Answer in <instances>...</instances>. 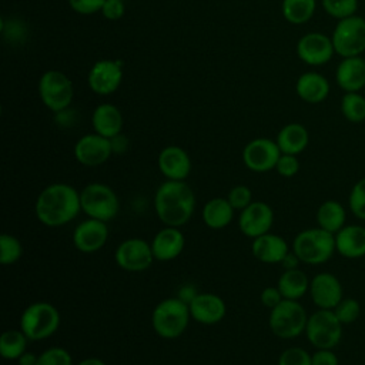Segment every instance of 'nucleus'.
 Returning a JSON list of instances; mask_svg holds the SVG:
<instances>
[{"mask_svg": "<svg viewBox=\"0 0 365 365\" xmlns=\"http://www.w3.org/2000/svg\"><path fill=\"white\" fill-rule=\"evenodd\" d=\"M80 211V191L67 182H53L44 187L34 202L37 220L50 228L68 224Z\"/></svg>", "mask_w": 365, "mask_h": 365, "instance_id": "1", "label": "nucleus"}, {"mask_svg": "<svg viewBox=\"0 0 365 365\" xmlns=\"http://www.w3.org/2000/svg\"><path fill=\"white\" fill-rule=\"evenodd\" d=\"M195 194L185 181L165 180L154 194V211L158 220L168 227L181 228L192 217Z\"/></svg>", "mask_w": 365, "mask_h": 365, "instance_id": "2", "label": "nucleus"}, {"mask_svg": "<svg viewBox=\"0 0 365 365\" xmlns=\"http://www.w3.org/2000/svg\"><path fill=\"white\" fill-rule=\"evenodd\" d=\"M191 319L188 304L178 297L160 301L151 312L154 332L163 339H175L184 334Z\"/></svg>", "mask_w": 365, "mask_h": 365, "instance_id": "3", "label": "nucleus"}, {"mask_svg": "<svg viewBox=\"0 0 365 365\" xmlns=\"http://www.w3.org/2000/svg\"><path fill=\"white\" fill-rule=\"evenodd\" d=\"M291 250L304 264H324L336 251L335 234L325 231L321 227L307 228L295 235Z\"/></svg>", "mask_w": 365, "mask_h": 365, "instance_id": "4", "label": "nucleus"}, {"mask_svg": "<svg viewBox=\"0 0 365 365\" xmlns=\"http://www.w3.org/2000/svg\"><path fill=\"white\" fill-rule=\"evenodd\" d=\"M60 327L58 309L46 301L31 302L24 308L20 317V329L30 341H43L50 338Z\"/></svg>", "mask_w": 365, "mask_h": 365, "instance_id": "5", "label": "nucleus"}, {"mask_svg": "<svg viewBox=\"0 0 365 365\" xmlns=\"http://www.w3.org/2000/svg\"><path fill=\"white\" fill-rule=\"evenodd\" d=\"M81 211L94 220L108 222L120 211V201L115 191L103 182H90L80 191Z\"/></svg>", "mask_w": 365, "mask_h": 365, "instance_id": "6", "label": "nucleus"}, {"mask_svg": "<svg viewBox=\"0 0 365 365\" xmlns=\"http://www.w3.org/2000/svg\"><path fill=\"white\" fill-rule=\"evenodd\" d=\"M308 315L305 308L295 299H282L268 317L271 332L281 339H294L305 332Z\"/></svg>", "mask_w": 365, "mask_h": 365, "instance_id": "7", "label": "nucleus"}, {"mask_svg": "<svg viewBox=\"0 0 365 365\" xmlns=\"http://www.w3.org/2000/svg\"><path fill=\"white\" fill-rule=\"evenodd\" d=\"M307 339L317 349H332L342 338V324L332 309H318L308 317Z\"/></svg>", "mask_w": 365, "mask_h": 365, "instance_id": "8", "label": "nucleus"}, {"mask_svg": "<svg viewBox=\"0 0 365 365\" xmlns=\"http://www.w3.org/2000/svg\"><path fill=\"white\" fill-rule=\"evenodd\" d=\"M331 40L335 53L342 58L361 56L365 51V19L354 14L338 20Z\"/></svg>", "mask_w": 365, "mask_h": 365, "instance_id": "9", "label": "nucleus"}, {"mask_svg": "<svg viewBox=\"0 0 365 365\" xmlns=\"http://www.w3.org/2000/svg\"><path fill=\"white\" fill-rule=\"evenodd\" d=\"M38 94L43 104L53 113L68 108L74 96L71 80L58 70H47L38 81Z\"/></svg>", "mask_w": 365, "mask_h": 365, "instance_id": "10", "label": "nucleus"}, {"mask_svg": "<svg viewBox=\"0 0 365 365\" xmlns=\"http://www.w3.org/2000/svg\"><path fill=\"white\" fill-rule=\"evenodd\" d=\"M115 264L127 272H141L151 267L154 254L151 244L143 238H127L121 241L114 252Z\"/></svg>", "mask_w": 365, "mask_h": 365, "instance_id": "11", "label": "nucleus"}, {"mask_svg": "<svg viewBox=\"0 0 365 365\" xmlns=\"http://www.w3.org/2000/svg\"><path fill=\"white\" fill-rule=\"evenodd\" d=\"M281 154L277 141L267 137H258L245 144L242 150V161L244 165L254 173H267L275 170Z\"/></svg>", "mask_w": 365, "mask_h": 365, "instance_id": "12", "label": "nucleus"}, {"mask_svg": "<svg viewBox=\"0 0 365 365\" xmlns=\"http://www.w3.org/2000/svg\"><path fill=\"white\" fill-rule=\"evenodd\" d=\"M113 154L111 141L97 133L86 134L74 144V157L84 167H98Z\"/></svg>", "mask_w": 365, "mask_h": 365, "instance_id": "13", "label": "nucleus"}, {"mask_svg": "<svg viewBox=\"0 0 365 365\" xmlns=\"http://www.w3.org/2000/svg\"><path fill=\"white\" fill-rule=\"evenodd\" d=\"M274 224V211L264 201H252L248 207L240 211L238 228L248 238H257L269 232Z\"/></svg>", "mask_w": 365, "mask_h": 365, "instance_id": "14", "label": "nucleus"}, {"mask_svg": "<svg viewBox=\"0 0 365 365\" xmlns=\"http://www.w3.org/2000/svg\"><path fill=\"white\" fill-rule=\"evenodd\" d=\"M298 57L308 66H322L335 54L331 37L319 31L304 34L297 43Z\"/></svg>", "mask_w": 365, "mask_h": 365, "instance_id": "15", "label": "nucleus"}, {"mask_svg": "<svg viewBox=\"0 0 365 365\" xmlns=\"http://www.w3.org/2000/svg\"><path fill=\"white\" fill-rule=\"evenodd\" d=\"M123 80V67L120 61L100 60L88 71L87 83L91 91L98 96H110L120 87Z\"/></svg>", "mask_w": 365, "mask_h": 365, "instance_id": "16", "label": "nucleus"}, {"mask_svg": "<svg viewBox=\"0 0 365 365\" xmlns=\"http://www.w3.org/2000/svg\"><path fill=\"white\" fill-rule=\"evenodd\" d=\"M108 240L107 222L88 218L78 222L73 231V245L84 254H93L101 250Z\"/></svg>", "mask_w": 365, "mask_h": 365, "instance_id": "17", "label": "nucleus"}, {"mask_svg": "<svg viewBox=\"0 0 365 365\" xmlns=\"http://www.w3.org/2000/svg\"><path fill=\"white\" fill-rule=\"evenodd\" d=\"M309 295L321 309H334L342 297V285L331 272H319L309 282Z\"/></svg>", "mask_w": 365, "mask_h": 365, "instance_id": "18", "label": "nucleus"}, {"mask_svg": "<svg viewBox=\"0 0 365 365\" xmlns=\"http://www.w3.org/2000/svg\"><path fill=\"white\" fill-rule=\"evenodd\" d=\"M188 308L191 318L202 325L218 324L227 314L224 299L214 292H198Z\"/></svg>", "mask_w": 365, "mask_h": 365, "instance_id": "19", "label": "nucleus"}, {"mask_svg": "<svg viewBox=\"0 0 365 365\" xmlns=\"http://www.w3.org/2000/svg\"><path fill=\"white\" fill-rule=\"evenodd\" d=\"M158 170L165 180L185 181L191 173V158L188 153L178 145H167L158 154Z\"/></svg>", "mask_w": 365, "mask_h": 365, "instance_id": "20", "label": "nucleus"}, {"mask_svg": "<svg viewBox=\"0 0 365 365\" xmlns=\"http://www.w3.org/2000/svg\"><path fill=\"white\" fill-rule=\"evenodd\" d=\"M151 250L154 259L168 262L180 257L185 245V237L178 227L164 225L151 240Z\"/></svg>", "mask_w": 365, "mask_h": 365, "instance_id": "21", "label": "nucleus"}, {"mask_svg": "<svg viewBox=\"0 0 365 365\" xmlns=\"http://www.w3.org/2000/svg\"><path fill=\"white\" fill-rule=\"evenodd\" d=\"M289 251L288 242L281 235L272 232L254 238L251 244L252 255L264 264H281Z\"/></svg>", "mask_w": 365, "mask_h": 365, "instance_id": "22", "label": "nucleus"}, {"mask_svg": "<svg viewBox=\"0 0 365 365\" xmlns=\"http://www.w3.org/2000/svg\"><path fill=\"white\" fill-rule=\"evenodd\" d=\"M338 86L345 91H361L365 87V60L361 56L344 57L335 71Z\"/></svg>", "mask_w": 365, "mask_h": 365, "instance_id": "23", "label": "nucleus"}, {"mask_svg": "<svg viewBox=\"0 0 365 365\" xmlns=\"http://www.w3.org/2000/svg\"><path fill=\"white\" fill-rule=\"evenodd\" d=\"M336 252L345 258L355 259L365 255V227L345 225L335 234Z\"/></svg>", "mask_w": 365, "mask_h": 365, "instance_id": "24", "label": "nucleus"}, {"mask_svg": "<svg viewBox=\"0 0 365 365\" xmlns=\"http://www.w3.org/2000/svg\"><path fill=\"white\" fill-rule=\"evenodd\" d=\"M123 123L124 120H123L121 111L115 106L108 103H103L97 106L91 115V124H93L94 133L107 138H113L118 135L123 130Z\"/></svg>", "mask_w": 365, "mask_h": 365, "instance_id": "25", "label": "nucleus"}, {"mask_svg": "<svg viewBox=\"0 0 365 365\" xmlns=\"http://www.w3.org/2000/svg\"><path fill=\"white\" fill-rule=\"evenodd\" d=\"M295 91L302 101L309 104H318L328 97L329 83L322 74L315 71H307L298 77Z\"/></svg>", "mask_w": 365, "mask_h": 365, "instance_id": "26", "label": "nucleus"}, {"mask_svg": "<svg viewBox=\"0 0 365 365\" xmlns=\"http://www.w3.org/2000/svg\"><path fill=\"white\" fill-rule=\"evenodd\" d=\"M234 212L235 210L232 208L227 197H214L204 204L201 218L208 228L222 230L231 224Z\"/></svg>", "mask_w": 365, "mask_h": 365, "instance_id": "27", "label": "nucleus"}, {"mask_svg": "<svg viewBox=\"0 0 365 365\" xmlns=\"http://www.w3.org/2000/svg\"><path fill=\"white\" fill-rule=\"evenodd\" d=\"M275 141L282 154L298 155L307 148L309 143V134L302 124L289 123L279 130Z\"/></svg>", "mask_w": 365, "mask_h": 365, "instance_id": "28", "label": "nucleus"}, {"mask_svg": "<svg viewBox=\"0 0 365 365\" xmlns=\"http://www.w3.org/2000/svg\"><path fill=\"white\" fill-rule=\"evenodd\" d=\"M309 282L307 274L299 269H284V272L279 275L277 287L281 291L284 299H295L298 301L301 297H304L309 291Z\"/></svg>", "mask_w": 365, "mask_h": 365, "instance_id": "29", "label": "nucleus"}, {"mask_svg": "<svg viewBox=\"0 0 365 365\" xmlns=\"http://www.w3.org/2000/svg\"><path fill=\"white\" fill-rule=\"evenodd\" d=\"M346 211L344 205L335 200L324 201L317 211V222L325 231L336 234L342 227H345Z\"/></svg>", "mask_w": 365, "mask_h": 365, "instance_id": "30", "label": "nucleus"}, {"mask_svg": "<svg viewBox=\"0 0 365 365\" xmlns=\"http://www.w3.org/2000/svg\"><path fill=\"white\" fill-rule=\"evenodd\" d=\"M30 339L21 329H7L0 336V355L4 359H19L27 351Z\"/></svg>", "mask_w": 365, "mask_h": 365, "instance_id": "31", "label": "nucleus"}, {"mask_svg": "<svg viewBox=\"0 0 365 365\" xmlns=\"http://www.w3.org/2000/svg\"><path fill=\"white\" fill-rule=\"evenodd\" d=\"M317 0H282L281 11L291 24H304L315 13Z\"/></svg>", "mask_w": 365, "mask_h": 365, "instance_id": "32", "label": "nucleus"}, {"mask_svg": "<svg viewBox=\"0 0 365 365\" xmlns=\"http://www.w3.org/2000/svg\"><path fill=\"white\" fill-rule=\"evenodd\" d=\"M341 113L351 123L365 120V97L359 91H348L341 98Z\"/></svg>", "mask_w": 365, "mask_h": 365, "instance_id": "33", "label": "nucleus"}, {"mask_svg": "<svg viewBox=\"0 0 365 365\" xmlns=\"http://www.w3.org/2000/svg\"><path fill=\"white\" fill-rule=\"evenodd\" d=\"M23 255V245L13 234L0 235V262L3 265H11L17 262Z\"/></svg>", "mask_w": 365, "mask_h": 365, "instance_id": "34", "label": "nucleus"}, {"mask_svg": "<svg viewBox=\"0 0 365 365\" xmlns=\"http://www.w3.org/2000/svg\"><path fill=\"white\" fill-rule=\"evenodd\" d=\"M324 10L334 19L342 20L356 14L358 0H321Z\"/></svg>", "mask_w": 365, "mask_h": 365, "instance_id": "35", "label": "nucleus"}, {"mask_svg": "<svg viewBox=\"0 0 365 365\" xmlns=\"http://www.w3.org/2000/svg\"><path fill=\"white\" fill-rule=\"evenodd\" d=\"M37 365H73V358L66 348L50 346L38 355Z\"/></svg>", "mask_w": 365, "mask_h": 365, "instance_id": "36", "label": "nucleus"}, {"mask_svg": "<svg viewBox=\"0 0 365 365\" xmlns=\"http://www.w3.org/2000/svg\"><path fill=\"white\" fill-rule=\"evenodd\" d=\"M348 202H349L351 212L356 218L365 220V177L355 182V185L349 192Z\"/></svg>", "mask_w": 365, "mask_h": 365, "instance_id": "37", "label": "nucleus"}, {"mask_svg": "<svg viewBox=\"0 0 365 365\" xmlns=\"http://www.w3.org/2000/svg\"><path fill=\"white\" fill-rule=\"evenodd\" d=\"M342 325L354 322L361 312L359 302L355 298H342L339 304L332 309Z\"/></svg>", "mask_w": 365, "mask_h": 365, "instance_id": "38", "label": "nucleus"}, {"mask_svg": "<svg viewBox=\"0 0 365 365\" xmlns=\"http://www.w3.org/2000/svg\"><path fill=\"white\" fill-rule=\"evenodd\" d=\"M278 365H312V355L299 346H291L281 352Z\"/></svg>", "mask_w": 365, "mask_h": 365, "instance_id": "39", "label": "nucleus"}, {"mask_svg": "<svg viewBox=\"0 0 365 365\" xmlns=\"http://www.w3.org/2000/svg\"><path fill=\"white\" fill-rule=\"evenodd\" d=\"M227 200L230 201V204L232 205V208L235 211H242L245 207H248L254 201L250 187H247L244 184L234 185L230 190V192L227 195Z\"/></svg>", "mask_w": 365, "mask_h": 365, "instance_id": "40", "label": "nucleus"}, {"mask_svg": "<svg viewBox=\"0 0 365 365\" xmlns=\"http://www.w3.org/2000/svg\"><path fill=\"white\" fill-rule=\"evenodd\" d=\"M299 170V161L297 158V155L292 154H281L277 165H275V171L285 178H291L294 177Z\"/></svg>", "mask_w": 365, "mask_h": 365, "instance_id": "41", "label": "nucleus"}, {"mask_svg": "<svg viewBox=\"0 0 365 365\" xmlns=\"http://www.w3.org/2000/svg\"><path fill=\"white\" fill-rule=\"evenodd\" d=\"M106 0H68L70 7L78 14H94L101 11Z\"/></svg>", "mask_w": 365, "mask_h": 365, "instance_id": "42", "label": "nucleus"}, {"mask_svg": "<svg viewBox=\"0 0 365 365\" xmlns=\"http://www.w3.org/2000/svg\"><path fill=\"white\" fill-rule=\"evenodd\" d=\"M124 13H125V4L123 0H106L101 9V14L107 20H118L124 16Z\"/></svg>", "mask_w": 365, "mask_h": 365, "instance_id": "43", "label": "nucleus"}, {"mask_svg": "<svg viewBox=\"0 0 365 365\" xmlns=\"http://www.w3.org/2000/svg\"><path fill=\"white\" fill-rule=\"evenodd\" d=\"M259 299L264 307L272 309L284 299V297H282L281 291L278 289V287L275 285V287H265L259 295Z\"/></svg>", "mask_w": 365, "mask_h": 365, "instance_id": "44", "label": "nucleus"}, {"mask_svg": "<svg viewBox=\"0 0 365 365\" xmlns=\"http://www.w3.org/2000/svg\"><path fill=\"white\" fill-rule=\"evenodd\" d=\"M312 365H338V356L332 349H317L312 354Z\"/></svg>", "mask_w": 365, "mask_h": 365, "instance_id": "45", "label": "nucleus"}, {"mask_svg": "<svg viewBox=\"0 0 365 365\" xmlns=\"http://www.w3.org/2000/svg\"><path fill=\"white\" fill-rule=\"evenodd\" d=\"M111 141V148H113V154H123L127 151L128 148V140L127 137H124L121 133L113 138H110Z\"/></svg>", "mask_w": 365, "mask_h": 365, "instance_id": "46", "label": "nucleus"}, {"mask_svg": "<svg viewBox=\"0 0 365 365\" xmlns=\"http://www.w3.org/2000/svg\"><path fill=\"white\" fill-rule=\"evenodd\" d=\"M198 292H197V288L194 287V285H191V284H185V285H182L180 289H178V298L181 299V301H184L185 304H190L194 298H195V295H197Z\"/></svg>", "mask_w": 365, "mask_h": 365, "instance_id": "47", "label": "nucleus"}, {"mask_svg": "<svg viewBox=\"0 0 365 365\" xmlns=\"http://www.w3.org/2000/svg\"><path fill=\"white\" fill-rule=\"evenodd\" d=\"M299 258L295 255V252L291 250L285 257L284 259L281 261V265L284 267V269H294V268H298V264H299Z\"/></svg>", "mask_w": 365, "mask_h": 365, "instance_id": "48", "label": "nucleus"}, {"mask_svg": "<svg viewBox=\"0 0 365 365\" xmlns=\"http://www.w3.org/2000/svg\"><path fill=\"white\" fill-rule=\"evenodd\" d=\"M37 359H38V355L26 351V352L17 359V364H19V365H37Z\"/></svg>", "mask_w": 365, "mask_h": 365, "instance_id": "49", "label": "nucleus"}, {"mask_svg": "<svg viewBox=\"0 0 365 365\" xmlns=\"http://www.w3.org/2000/svg\"><path fill=\"white\" fill-rule=\"evenodd\" d=\"M77 365H107L103 359L96 358V356H90V358H84L81 359Z\"/></svg>", "mask_w": 365, "mask_h": 365, "instance_id": "50", "label": "nucleus"}]
</instances>
